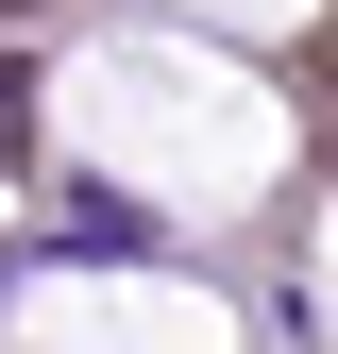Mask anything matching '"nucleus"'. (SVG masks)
Listing matches in <instances>:
<instances>
[{"mask_svg": "<svg viewBox=\"0 0 338 354\" xmlns=\"http://www.w3.org/2000/svg\"><path fill=\"white\" fill-rule=\"evenodd\" d=\"M0 17H34V0H0Z\"/></svg>", "mask_w": 338, "mask_h": 354, "instance_id": "nucleus-2", "label": "nucleus"}, {"mask_svg": "<svg viewBox=\"0 0 338 354\" xmlns=\"http://www.w3.org/2000/svg\"><path fill=\"white\" fill-rule=\"evenodd\" d=\"M17 152H34V84L0 68V169H17Z\"/></svg>", "mask_w": 338, "mask_h": 354, "instance_id": "nucleus-1", "label": "nucleus"}]
</instances>
